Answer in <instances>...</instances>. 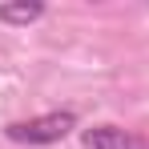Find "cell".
I'll list each match as a JSON object with an SVG mask.
<instances>
[{
	"label": "cell",
	"instance_id": "obj_1",
	"mask_svg": "<svg viewBox=\"0 0 149 149\" xmlns=\"http://www.w3.org/2000/svg\"><path fill=\"white\" fill-rule=\"evenodd\" d=\"M73 129H77V113L56 109V113L32 117V121L8 125V129H4V137H8V141H16V145H56V141H65Z\"/></svg>",
	"mask_w": 149,
	"mask_h": 149
},
{
	"label": "cell",
	"instance_id": "obj_2",
	"mask_svg": "<svg viewBox=\"0 0 149 149\" xmlns=\"http://www.w3.org/2000/svg\"><path fill=\"white\" fill-rule=\"evenodd\" d=\"M81 141H85V149H141L137 137L117 129V125H93L81 133Z\"/></svg>",
	"mask_w": 149,
	"mask_h": 149
},
{
	"label": "cell",
	"instance_id": "obj_3",
	"mask_svg": "<svg viewBox=\"0 0 149 149\" xmlns=\"http://www.w3.org/2000/svg\"><path fill=\"white\" fill-rule=\"evenodd\" d=\"M40 16H45L40 0H8V4H0V24H32Z\"/></svg>",
	"mask_w": 149,
	"mask_h": 149
}]
</instances>
